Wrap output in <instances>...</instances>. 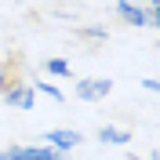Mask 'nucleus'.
I'll use <instances>...</instances> for the list:
<instances>
[{
  "label": "nucleus",
  "mask_w": 160,
  "mask_h": 160,
  "mask_svg": "<svg viewBox=\"0 0 160 160\" xmlns=\"http://www.w3.org/2000/svg\"><path fill=\"white\" fill-rule=\"evenodd\" d=\"M80 142H84V135H80V131H69V128H51L48 135H44V146H55L58 153L77 149Z\"/></svg>",
  "instance_id": "3"
},
{
  "label": "nucleus",
  "mask_w": 160,
  "mask_h": 160,
  "mask_svg": "<svg viewBox=\"0 0 160 160\" xmlns=\"http://www.w3.org/2000/svg\"><path fill=\"white\" fill-rule=\"evenodd\" d=\"M146 4H149V8H160V0H146Z\"/></svg>",
  "instance_id": "12"
},
{
  "label": "nucleus",
  "mask_w": 160,
  "mask_h": 160,
  "mask_svg": "<svg viewBox=\"0 0 160 160\" xmlns=\"http://www.w3.org/2000/svg\"><path fill=\"white\" fill-rule=\"evenodd\" d=\"M142 88L149 91V95H157V91H160V84H157V80H153V77H146V80H142Z\"/></svg>",
  "instance_id": "10"
},
{
  "label": "nucleus",
  "mask_w": 160,
  "mask_h": 160,
  "mask_svg": "<svg viewBox=\"0 0 160 160\" xmlns=\"http://www.w3.org/2000/svg\"><path fill=\"white\" fill-rule=\"evenodd\" d=\"M146 29H160V8H149V11H146Z\"/></svg>",
  "instance_id": "9"
},
{
  "label": "nucleus",
  "mask_w": 160,
  "mask_h": 160,
  "mask_svg": "<svg viewBox=\"0 0 160 160\" xmlns=\"http://www.w3.org/2000/svg\"><path fill=\"white\" fill-rule=\"evenodd\" d=\"M4 91H8V77H4V73H0V95H4Z\"/></svg>",
  "instance_id": "11"
},
{
  "label": "nucleus",
  "mask_w": 160,
  "mask_h": 160,
  "mask_svg": "<svg viewBox=\"0 0 160 160\" xmlns=\"http://www.w3.org/2000/svg\"><path fill=\"white\" fill-rule=\"evenodd\" d=\"M77 37H84V40H109V29H102V26H88V29H77Z\"/></svg>",
  "instance_id": "8"
},
{
  "label": "nucleus",
  "mask_w": 160,
  "mask_h": 160,
  "mask_svg": "<svg viewBox=\"0 0 160 160\" xmlns=\"http://www.w3.org/2000/svg\"><path fill=\"white\" fill-rule=\"evenodd\" d=\"M117 15L128 22V26H135V29L146 26V11H142L138 4H131V0H117Z\"/></svg>",
  "instance_id": "4"
},
{
  "label": "nucleus",
  "mask_w": 160,
  "mask_h": 160,
  "mask_svg": "<svg viewBox=\"0 0 160 160\" xmlns=\"http://www.w3.org/2000/svg\"><path fill=\"white\" fill-rule=\"evenodd\" d=\"M0 160H8V149H0Z\"/></svg>",
  "instance_id": "13"
},
{
  "label": "nucleus",
  "mask_w": 160,
  "mask_h": 160,
  "mask_svg": "<svg viewBox=\"0 0 160 160\" xmlns=\"http://www.w3.org/2000/svg\"><path fill=\"white\" fill-rule=\"evenodd\" d=\"M44 69H48L51 77H69V73H73L66 58H48V62H44Z\"/></svg>",
  "instance_id": "6"
},
{
  "label": "nucleus",
  "mask_w": 160,
  "mask_h": 160,
  "mask_svg": "<svg viewBox=\"0 0 160 160\" xmlns=\"http://www.w3.org/2000/svg\"><path fill=\"white\" fill-rule=\"evenodd\" d=\"M109 91H113L109 77H84V80H77V98L80 102H102Z\"/></svg>",
  "instance_id": "1"
},
{
  "label": "nucleus",
  "mask_w": 160,
  "mask_h": 160,
  "mask_svg": "<svg viewBox=\"0 0 160 160\" xmlns=\"http://www.w3.org/2000/svg\"><path fill=\"white\" fill-rule=\"evenodd\" d=\"M0 98L8 102V106H15V109H33L37 91H33V84H8V91H4Z\"/></svg>",
  "instance_id": "2"
},
{
  "label": "nucleus",
  "mask_w": 160,
  "mask_h": 160,
  "mask_svg": "<svg viewBox=\"0 0 160 160\" xmlns=\"http://www.w3.org/2000/svg\"><path fill=\"white\" fill-rule=\"evenodd\" d=\"M33 91H37V95H48V98H55V102H62V98H66L58 88H51L48 80H33Z\"/></svg>",
  "instance_id": "7"
},
{
  "label": "nucleus",
  "mask_w": 160,
  "mask_h": 160,
  "mask_svg": "<svg viewBox=\"0 0 160 160\" xmlns=\"http://www.w3.org/2000/svg\"><path fill=\"white\" fill-rule=\"evenodd\" d=\"M98 138H102V142H109V146H128V142H131V131H124V128H113V124H106V128L98 131Z\"/></svg>",
  "instance_id": "5"
}]
</instances>
